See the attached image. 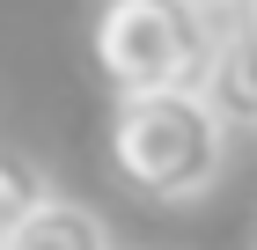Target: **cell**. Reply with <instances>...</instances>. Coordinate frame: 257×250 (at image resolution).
Wrapping results in <instances>:
<instances>
[{"mask_svg":"<svg viewBox=\"0 0 257 250\" xmlns=\"http://www.w3.org/2000/svg\"><path fill=\"white\" fill-rule=\"evenodd\" d=\"M191 8H198V15H220V8H235V0H191Z\"/></svg>","mask_w":257,"mask_h":250,"instance_id":"cell-6","label":"cell"},{"mask_svg":"<svg viewBox=\"0 0 257 250\" xmlns=\"http://www.w3.org/2000/svg\"><path fill=\"white\" fill-rule=\"evenodd\" d=\"M206 96H213V111L228 118V125H250V133H257V0L220 8Z\"/></svg>","mask_w":257,"mask_h":250,"instance_id":"cell-3","label":"cell"},{"mask_svg":"<svg viewBox=\"0 0 257 250\" xmlns=\"http://www.w3.org/2000/svg\"><path fill=\"white\" fill-rule=\"evenodd\" d=\"M213 66V15L191 0H103L96 15V74L110 96H155V89H206Z\"/></svg>","mask_w":257,"mask_h":250,"instance_id":"cell-2","label":"cell"},{"mask_svg":"<svg viewBox=\"0 0 257 250\" xmlns=\"http://www.w3.org/2000/svg\"><path fill=\"white\" fill-rule=\"evenodd\" d=\"M0 250H110V228L88 206H74V199H44Z\"/></svg>","mask_w":257,"mask_h":250,"instance_id":"cell-4","label":"cell"},{"mask_svg":"<svg viewBox=\"0 0 257 250\" xmlns=\"http://www.w3.org/2000/svg\"><path fill=\"white\" fill-rule=\"evenodd\" d=\"M44 199H52V177H44L37 162H22V154L0 147V243H8V235L44 206Z\"/></svg>","mask_w":257,"mask_h":250,"instance_id":"cell-5","label":"cell"},{"mask_svg":"<svg viewBox=\"0 0 257 250\" xmlns=\"http://www.w3.org/2000/svg\"><path fill=\"white\" fill-rule=\"evenodd\" d=\"M228 162V118L213 111L206 89H155V96H118L110 111V170L125 192L184 206L213 192Z\"/></svg>","mask_w":257,"mask_h":250,"instance_id":"cell-1","label":"cell"},{"mask_svg":"<svg viewBox=\"0 0 257 250\" xmlns=\"http://www.w3.org/2000/svg\"><path fill=\"white\" fill-rule=\"evenodd\" d=\"M250 250H257V228H250Z\"/></svg>","mask_w":257,"mask_h":250,"instance_id":"cell-7","label":"cell"}]
</instances>
